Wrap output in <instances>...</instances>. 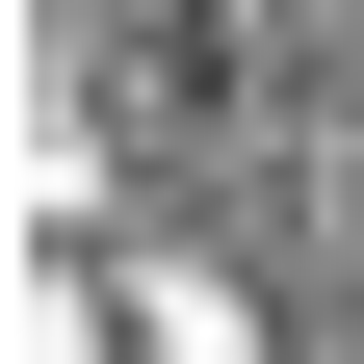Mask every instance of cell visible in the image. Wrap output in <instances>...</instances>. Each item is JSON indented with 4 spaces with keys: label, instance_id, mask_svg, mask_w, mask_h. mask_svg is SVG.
I'll return each mask as SVG.
<instances>
[{
    "label": "cell",
    "instance_id": "obj_1",
    "mask_svg": "<svg viewBox=\"0 0 364 364\" xmlns=\"http://www.w3.org/2000/svg\"><path fill=\"white\" fill-rule=\"evenodd\" d=\"M156 364H235V312H208V287H156Z\"/></svg>",
    "mask_w": 364,
    "mask_h": 364
}]
</instances>
